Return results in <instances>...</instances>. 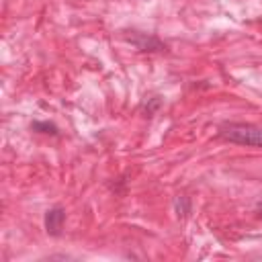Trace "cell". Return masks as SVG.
Wrapping results in <instances>:
<instances>
[{"label": "cell", "instance_id": "cell-1", "mask_svg": "<svg viewBox=\"0 0 262 262\" xmlns=\"http://www.w3.org/2000/svg\"><path fill=\"white\" fill-rule=\"evenodd\" d=\"M219 135L225 141L250 147H262V127L250 123H227L221 127Z\"/></svg>", "mask_w": 262, "mask_h": 262}, {"label": "cell", "instance_id": "cell-2", "mask_svg": "<svg viewBox=\"0 0 262 262\" xmlns=\"http://www.w3.org/2000/svg\"><path fill=\"white\" fill-rule=\"evenodd\" d=\"M63 221H66V209L55 205L51 209H47L45 213V231L49 235H59L61 233V227H63Z\"/></svg>", "mask_w": 262, "mask_h": 262}, {"label": "cell", "instance_id": "cell-3", "mask_svg": "<svg viewBox=\"0 0 262 262\" xmlns=\"http://www.w3.org/2000/svg\"><path fill=\"white\" fill-rule=\"evenodd\" d=\"M133 35H129L127 39L139 49V51H160V49H164L166 45L158 39V37H154V35H147V33H135V31H131Z\"/></svg>", "mask_w": 262, "mask_h": 262}, {"label": "cell", "instance_id": "cell-4", "mask_svg": "<svg viewBox=\"0 0 262 262\" xmlns=\"http://www.w3.org/2000/svg\"><path fill=\"white\" fill-rule=\"evenodd\" d=\"M35 131H39V133H49V135H57V127L53 125V123H49V121H35L33 125H31Z\"/></svg>", "mask_w": 262, "mask_h": 262}, {"label": "cell", "instance_id": "cell-5", "mask_svg": "<svg viewBox=\"0 0 262 262\" xmlns=\"http://www.w3.org/2000/svg\"><path fill=\"white\" fill-rule=\"evenodd\" d=\"M258 217H260V219H262V205H260V207H258Z\"/></svg>", "mask_w": 262, "mask_h": 262}]
</instances>
